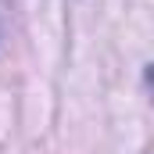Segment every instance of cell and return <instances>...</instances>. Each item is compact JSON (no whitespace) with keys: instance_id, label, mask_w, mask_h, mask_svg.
Wrapping results in <instances>:
<instances>
[]
</instances>
